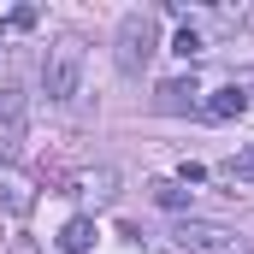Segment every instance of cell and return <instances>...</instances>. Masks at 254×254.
<instances>
[{
  "mask_svg": "<svg viewBox=\"0 0 254 254\" xmlns=\"http://www.w3.org/2000/svg\"><path fill=\"white\" fill-rule=\"evenodd\" d=\"M77 89H83V42L77 36H65L48 48V60H42V95L65 107V101H77Z\"/></svg>",
  "mask_w": 254,
  "mask_h": 254,
  "instance_id": "cell-1",
  "label": "cell"
},
{
  "mask_svg": "<svg viewBox=\"0 0 254 254\" xmlns=\"http://www.w3.org/2000/svg\"><path fill=\"white\" fill-rule=\"evenodd\" d=\"M154 54H160V18L154 12H125V24H119V71L142 77Z\"/></svg>",
  "mask_w": 254,
  "mask_h": 254,
  "instance_id": "cell-2",
  "label": "cell"
},
{
  "mask_svg": "<svg viewBox=\"0 0 254 254\" xmlns=\"http://www.w3.org/2000/svg\"><path fill=\"white\" fill-rule=\"evenodd\" d=\"M172 243H178V254H243V237L237 231L207 225V219H184L172 231Z\"/></svg>",
  "mask_w": 254,
  "mask_h": 254,
  "instance_id": "cell-3",
  "label": "cell"
},
{
  "mask_svg": "<svg viewBox=\"0 0 254 254\" xmlns=\"http://www.w3.org/2000/svg\"><path fill=\"white\" fill-rule=\"evenodd\" d=\"M65 195H83V201L107 207V201H119V172H113V166H89V172L65 178Z\"/></svg>",
  "mask_w": 254,
  "mask_h": 254,
  "instance_id": "cell-4",
  "label": "cell"
},
{
  "mask_svg": "<svg viewBox=\"0 0 254 254\" xmlns=\"http://www.w3.org/2000/svg\"><path fill=\"white\" fill-rule=\"evenodd\" d=\"M30 207H36L30 178H24V172H0V213H6V219H24Z\"/></svg>",
  "mask_w": 254,
  "mask_h": 254,
  "instance_id": "cell-5",
  "label": "cell"
},
{
  "mask_svg": "<svg viewBox=\"0 0 254 254\" xmlns=\"http://www.w3.org/2000/svg\"><path fill=\"white\" fill-rule=\"evenodd\" d=\"M201 113H207V119H219V125H231V119H243V113H249V89L225 83V89H219V95H213Z\"/></svg>",
  "mask_w": 254,
  "mask_h": 254,
  "instance_id": "cell-6",
  "label": "cell"
},
{
  "mask_svg": "<svg viewBox=\"0 0 254 254\" xmlns=\"http://www.w3.org/2000/svg\"><path fill=\"white\" fill-rule=\"evenodd\" d=\"M195 77H172V83H160V113H190L195 107Z\"/></svg>",
  "mask_w": 254,
  "mask_h": 254,
  "instance_id": "cell-7",
  "label": "cell"
},
{
  "mask_svg": "<svg viewBox=\"0 0 254 254\" xmlns=\"http://www.w3.org/2000/svg\"><path fill=\"white\" fill-rule=\"evenodd\" d=\"M89 249H95V219L77 213V219L60 231V254H89Z\"/></svg>",
  "mask_w": 254,
  "mask_h": 254,
  "instance_id": "cell-8",
  "label": "cell"
},
{
  "mask_svg": "<svg viewBox=\"0 0 254 254\" xmlns=\"http://www.w3.org/2000/svg\"><path fill=\"white\" fill-rule=\"evenodd\" d=\"M18 154H24V119H6L0 125V172H12Z\"/></svg>",
  "mask_w": 254,
  "mask_h": 254,
  "instance_id": "cell-9",
  "label": "cell"
},
{
  "mask_svg": "<svg viewBox=\"0 0 254 254\" xmlns=\"http://www.w3.org/2000/svg\"><path fill=\"white\" fill-rule=\"evenodd\" d=\"M148 190H154L160 207H172V213H184V207H190V190H184L178 178H160V184H148Z\"/></svg>",
  "mask_w": 254,
  "mask_h": 254,
  "instance_id": "cell-10",
  "label": "cell"
},
{
  "mask_svg": "<svg viewBox=\"0 0 254 254\" xmlns=\"http://www.w3.org/2000/svg\"><path fill=\"white\" fill-rule=\"evenodd\" d=\"M225 178H231V184H254V148L237 154V160H225Z\"/></svg>",
  "mask_w": 254,
  "mask_h": 254,
  "instance_id": "cell-11",
  "label": "cell"
},
{
  "mask_svg": "<svg viewBox=\"0 0 254 254\" xmlns=\"http://www.w3.org/2000/svg\"><path fill=\"white\" fill-rule=\"evenodd\" d=\"M172 54H178V60H195V54H201V36H195V24H184V30H178Z\"/></svg>",
  "mask_w": 254,
  "mask_h": 254,
  "instance_id": "cell-12",
  "label": "cell"
},
{
  "mask_svg": "<svg viewBox=\"0 0 254 254\" xmlns=\"http://www.w3.org/2000/svg\"><path fill=\"white\" fill-rule=\"evenodd\" d=\"M36 24V6H18V12H6V30H30Z\"/></svg>",
  "mask_w": 254,
  "mask_h": 254,
  "instance_id": "cell-13",
  "label": "cell"
},
{
  "mask_svg": "<svg viewBox=\"0 0 254 254\" xmlns=\"http://www.w3.org/2000/svg\"><path fill=\"white\" fill-rule=\"evenodd\" d=\"M6 254H42V243H36V237H24V231H18V237H12V243H6Z\"/></svg>",
  "mask_w": 254,
  "mask_h": 254,
  "instance_id": "cell-14",
  "label": "cell"
},
{
  "mask_svg": "<svg viewBox=\"0 0 254 254\" xmlns=\"http://www.w3.org/2000/svg\"><path fill=\"white\" fill-rule=\"evenodd\" d=\"M201 178H207V172H201L195 160H184V166H178V184H201Z\"/></svg>",
  "mask_w": 254,
  "mask_h": 254,
  "instance_id": "cell-15",
  "label": "cell"
},
{
  "mask_svg": "<svg viewBox=\"0 0 254 254\" xmlns=\"http://www.w3.org/2000/svg\"><path fill=\"white\" fill-rule=\"evenodd\" d=\"M249 30H254V12H249Z\"/></svg>",
  "mask_w": 254,
  "mask_h": 254,
  "instance_id": "cell-16",
  "label": "cell"
}]
</instances>
